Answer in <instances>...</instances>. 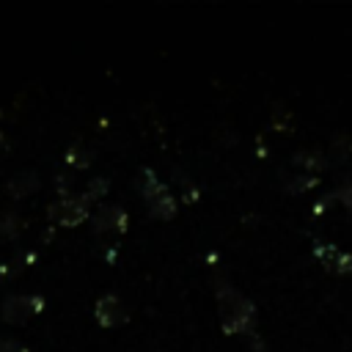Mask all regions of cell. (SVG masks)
<instances>
[{"mask_svg":"<svg viewBox=\"0 0 352 352\" xmlns=\"http://www.w3.org/2000/svg\"><path fill=\"white\" fill-rule=\"evenodd\" d=\"M124 226H126L124 209H118V206H102L99 209V214H96V231H107V228L121 231Z\"/></svg>","mask_w":352,"mask_h":352,"instance_id":"cell-6","label":"cell"},{"mask_svg":"<svg viewBox=\"0 0 352 352\" xmlns=\"http://www.w3.org/2000/svg\"><path fill=\"white\" fill-rule=\"evenodd\" d=\"M50 214H52V220H58L60 226H74V223H82V220H85L88 204H85V198L69 195V198L52 204V206H50Z\"/></svg>","mask_w":352,"mask_h":352,"instance_id":"cell-2","label":"cell"},{"mask_svg":"<svg viewBox=\"0 0 352 352\" xmlns=\"http://www.w3.org/2000/svg\"><path fill=\"white\" fill-rule=\"evenodd\" d=\"M314 253H316V258H319L327 270H333V272H349V270H352V256L341 253L336 245H316Z\"/></svg>","mask_w":352,"mask_h":352,"instance_id":"cell-4","label":"cell"},{"mask_svg":"<svg viewBox=\"0 0 352 352\" xmlns=\"http://www.w3.org/2000/svg\"><path fill=\"white\" fill-rule=\"evenodd\" d=\"M341 201H344V204H346V206L352 209V182H349V184H346V187L341 190Z\"/></svg>","mask_w":352,"mask_h":352,"instance_id":"cell-7","label":"cell"},{"mask_svg":"<svg viewBox=\"0 0 352 352\" xmlns=\"http://www.w3.org/2000/svg\"><path fill=\"white\" fill-rule=\"evenodd\" d=\"M38 305H41L38 297H11V300H6L3 316H6V322L19 324V322H25L28 316H33L36 311H41Z\"/></svg>","mask_w":352,"mask_h":352,"instance_id":"cell-3","label":"cell"},{"mask_svg":"<svg viewBox=\"0 0 352 352\" xmlns=\"http://www.w3.org/2000/svg\"><path fill=\"white\" fill-rule=\"evenodd\" d=\"M96 319H99L104 327L118 324V322L124 319V305L118 302V297H113V294L102 297V300L96 302Z\"/></svg>","mask_w":352,"mask_h":352,"instance_id":"cell-5","label":"cell"},{"mask_svg":"<svg viewBox=\"0 0 352 352\" xmlns=\"http://www.w3.org/2000/svg\"><path fill=\"white\" fill-rule=\"evenodd\" d=\"M217 302H220V319H223V327L226 333H242V330H250V322L256 316L253 305L234 289H220L217 292Z\"/></svg>","mask_w":352,"mask_h":352,"instance_id":"cell-1","label":"cell"}]
</instances>
